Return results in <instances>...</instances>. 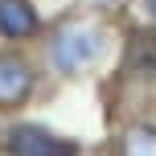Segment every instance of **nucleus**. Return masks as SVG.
I'll return each instance as SVG.
<instances>
[{"mask_svg":"<svg viewBox=\"0 0 156 156\" xmlns=\"http://www.w3.org/2000/svg\"><path fill=\"white\" fill-rule=\"evenodd\" d=\"M107 54V29L94 16H66L45 33V62L58 78H82Z\"/></svg>","mask_w":156,"mask_h":156,"instance_id":"nucleus-1","label":"nucleus"},{"mask_svg":"<svg viewBox=\"0 0 156 156\" xmlns=\"http://www.w3.org/2000/svg\"><path fill=\"white\" fill-rule=\"evenodd\" d=\"M0 152L4 156H82V148L70 136H58L49 123L16 119L0 127Z\"/></svg>","mask_w":156,"mask_h":156,"instance_id":"nucleus-2","label":"nucleus"},{"mask_svg":"<svg viewBox=\"0 0 156 156\" xmlns=\"http://www.w3.org/2000/svg\"><path fill=\"white\" fill-rule=\"evenodd\" d=\"M37 90V66L21 49H0V111H21Z\"/></svg>","mask_w":156,"mask_h":156,"instance_id":"nucleus-3","label":"nucleus"},{"mask_svg":"<svg viewBox=\"0 0 156 156\" xmlns=\"http://www.w3.org/2000/svg\"><path fill=\"white\" fill-rule=\"evenodd\" d=\"M41 12L33 0H0V41L21 45V41L41 37Z\"/></svg>","mask_w":156,"mask_h":156,"instance_id":"nucleus-4","label":"nucleus"},{"mask_svg":"<svg viewBox=\"0 0 156 156\" xmlns=\"http://www.w3.org/2000/svg\"><path fill=\"white\" fill-rule=\"evenodd\" d=\"M119 156H156V127L132 123L119 140Z\"/></svg>","mask_w":156,"mask_h":156,"instance_id":"nucleus-5","label":"nucleus"},{"mask_svg":"<svg viewBox=\"0 0 156 156\" xmlns=\"http://www.w3.org/2000/svg\"><path fill=\"white\" fill-rule=\"evenodd\" d=\"M132 66H140V70H156V37H136V45H132Z\"/></svg>","mask_w":156,"mask_h":156,"instance_id":"nucleus-6","label":"nucleus"},{"mask_svg":"<svg viewBox=\"0 0 156 156\" xmlns=\"http://www.w3.org/2000/svg\"><path fill=\"white\" fill-rule=\"evenodd\" d=\"M144 4H148V12H152V16H156V0H144Z\"/></svg>","mask_w":156,"mask_h":156,"instance_id":"nucleus-7","label":"nucleus"}]
</instances>
